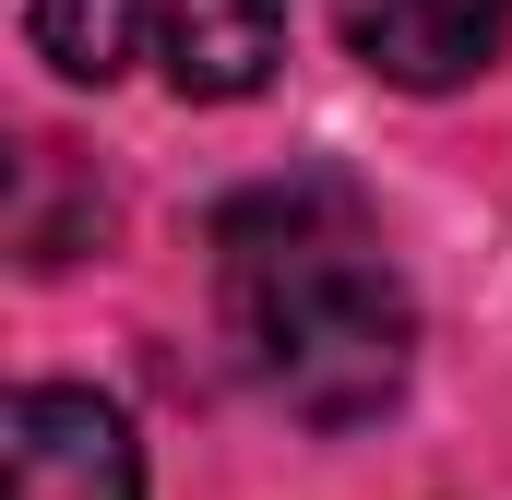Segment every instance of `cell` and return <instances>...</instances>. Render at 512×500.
Instances as JSON below:
<instances>
[{
  "mask_svg": "<svg viewBox=\"0 0 512 500\" xmlns=\"http://www.w3.org/2000/svg\"><path fill=\"white\" fill-rule=\"evenodd\" d=\"M215 322L239 370L310 429L382 417L417 358V298L382 227L358 215V191L334 179H274L215 215Z\"/></svg>",
  "mask_w": 512,
  "mask_h": 500,
  "instance_id": "obj_1",
  "label": "cell"
},
{
  "mask_svg": "<svg viewBox=\"0 0 512 500\" xmlns=\"http://www.w3.org/2000/svg\"><path fill=\"white\" fill-rule=\"evenodd\" d=\"M36 48L72 84H167V96H251L286 60V0H36Z\"/></svg>",
  "mask_w": 512,
  "mask_h": 500,
  "instance_id": "obj_2",
  "label": "cell"
},
{
  "mask_svg": "<svg viewBox=\"0 0 512 500\" xmlns=\"http://www.w3.org/2000/svg\"><path fill=\"white\" fill-rule=\"evenodd\" d=\"M0 500H143V441L108 393L24 381L0 417Z\"/></svg>",
  "mask_w": 512,
  "mask_h": 500,
  "instance_id": "obj_3",
  "label": "cell"
},
{
  "mask_svg": "<svg viewBox=\"0 0 512 500\" xmlns=\"http://www.w3.org/2000/svg\"><path fill=\"white\" fill-rule=\"evenodd\" d=\"M334 24H346V48L405 84V96H441V84H465V72H489L512 36V0H334Z\"/></svg>",
  "mask_w": 512,
  "mask_h": 500,
  "instance_id": "obj_4",
  "label": "cell"
}]
</instances>
